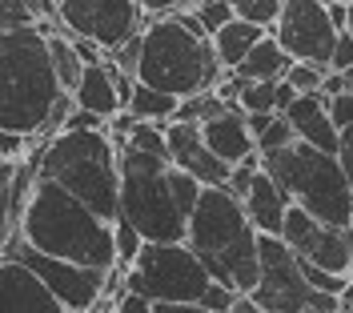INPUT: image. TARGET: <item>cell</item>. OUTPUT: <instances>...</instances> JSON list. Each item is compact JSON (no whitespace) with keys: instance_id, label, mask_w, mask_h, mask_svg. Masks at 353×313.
Instances as JSON below:
<instances>
[{"instance_id":"obj_1","label":"cell","mask_w":353,"mask_h":313,"mask_svg":"<svg viewBox=\"0 0 353 313\" xmlns=\"http://www.w3.org/2000/svg\"><path fill=\"white\" fill-rule=\"evenodd\" d=\"M201 189L205 185L173 165L169 153L121 145V217L137 225L145 241H185Z\"/></svg>"},{"instance_id":"obj_2","label":"cell","mask_w":353,"mask_h":313,"mask_svg":"<svg viewBox=\"0 0 353 313\" xmlns=\"http://www.w3.org/2000/svg\"><path fill=\"white\" fill-rule=\"evenodd\" d=\"M17 229L37 249L52 253V257H68V261L97 265V269L121 265V257H117V225L105 221L97 209H88L77 193H68L61 181L44 177V173L32 185V197L21 209Z\"/></svg>"},{"instance_id":"obj_3","label":"cell","mask_w":353,"mask_h":313,"mask_svg":"<svg viewBox=\"0 0 353 313\" xmlns=\"http://www.w3.org/2000/svg\"><path fill=\"white\" fill-rule=\"evenodd\" d=\"M261 229L253 225L245 201L229 185H205L197 209L189 217V245L197 249L205 269L241 293H253L261 281Z\"/></svg>"},{"instance_id":"obj_4","label":"cell","mask_w":353,"mask_h":313,"mask_svg":"<svg viewBox=\"0 0 353 313\" xmlns=\"http://www.w3.org/2000/svg\"><path fill=\"white\" fill-rule=\"evenodd\" d=\"M61 92L65 85L41 28H0V133L41 137Z\"/></svg>"},{"instance_id":"obj_5","label":"cell","mask_w":353,"mask_h":313,"mask_svg":"<svg viewBox=\"0 0 353 313\" xmlns=\"http://www.w3.org/2000/svg\"><path fill=\"white\" fill-rule=\"evenodd\" d=\"M41 173L61 181L105 221L121 217V149L109 129H61L44 137Z\"/></svg>"},{"instance_id":"obj_6","label":"cell","mask_w":353,"mask_h":313,"mask_svg":"<svg viewBox=\"0 0 353 313\" xmlns=\"http://www.w3.org/2000/svg\"><path fill=\"white\" fill-rule=\"evenodd\" d=\"M225 72L229 68L221 65L213 37L193 32L176 12L145 21V48H141L137 81L176 92V97H193V92L217 89V81Z\"/></svg>"},{"instance_id":"obj_7","label":"cell","mask_w":353,"mask_h":313,"mask_svg":"<svg viewBox=\"0 0 353 313\" xmlns=\"http://www.w3.org/2000/svg\"><path fill=\"white\" fill-rule=\"evenodd\" d=\"M265 169L281 181L289 201L305 205L313 217L330 225H353V181L341 165V156L317 149L309 141H293L285 149L261 153Z\"/></svg>"},{"instance_id":"obj_8","label":"cell","mask_w":353,"mask_h":313,"mask_svg":"<svg viewBox=\"0 0 353 313\" xmlns=\"http://www.w3.org/2000/svg\"><path fill=\"white\" fill-rule=\"evenodd\" d=\"M257 249H261V281L253 297L261 313H341V297L309 281L301 253L281 233H261Z\"/></svg>"},{"instance_id":"obj_9","label":"cell","mask_w":353,"mask_h":313,"mask_svg":"<svg viewBox=\"0 0 353 313\" xmlns=\"http://www.w3.org/2000/svg\"><path fill=\"white\" fill-rule=\"evenodd\" d=\"M125 281L129 290L149 293L153 305H201V293L209 290L213 273L189 241H145Z\"/></svg>"},{"instance_id":"obj_10","label":"cell","mask_w":353,"mask_h":313,"mask_svg":"<svg viewBox=\"0 0 353 313\" xmlns=\"http://www.w3.org/2000/svg\"><path fill=\"white\" fill-rule=\"evenodd\" d=\"M4 253H8V257H21L24 265L37 269V277L57 293V301H61L68 313L97 310V301L105 297L109 269L81 265V261H68V257H52V253H44V249L32 245L21 229H12V237L4 241Z\"/></svg>"},{"instance_id":"obj_11","label":"cell","mask_w":353,"mask_h":313,"mask_svg":"<svg viewBox=\"0 0 353 313\" xmlns=\"http://www.w3.org/2000/svg\"><path fill=\"white\" fill-rule=\"evenodd\" d=\"M281 237L301 253V261L325 265L333 273H353V225H330L313 217L305 205L289 201Z\"/></svg>"},{"instance_id":"obj_12","label":"cell","mask_w":353,"mask_h":313,"mask_svg":"<svg viewBox=\"0 0 353 313\" xmlns=\"http://www.w3.org/2000/svg\"><path fill=\"white\" fill-rule=\"evenodd\" d=\"M273 32L293 52V61H313L321 68H330L333 45L341 37V28L330 21V4L321 0H285Z\"/></svg>"},{"instance_id":"obj_13","label":"cell","mask_w":353,"mask_h":313,"mask_svg":"<svg viewBox=\"0 0 353 313\" xmlns=\"http://www.w3.org/2000/svg\"><path fill=\"white\" fill-rule=\"evenodd\" d=\"M61 21L68 32L92 37L112 52L132 32H141L149 17H145L141 0H61Z\"/></svg>"},{"instance_id":"obj_14","label":"cell","mask_w":353,"mask_h":313,"mask_svg":"<svg viewBox=\"0 0 353 313\" xmlns=\"http://www.w3.org/2000/svg\"><path fill=\"white\" fill-rule=\"evenodd\" d=\"M165 133H169V156H173V165H181L185 173H193L201 185H225L229 181L233 165L209 149V141L201 133V121H169Z\"/></svg>"},{"instance_id":"obj_15","label":"cell","mask_w":353,"mask_h":313,"mask_svg":"<svg viewBox=\"0 0 353 313\" xmlns=\"http://www.w3.org/2000/svg\"><path fill=\"white\" fill-rule=\"evenodd\" d=\"M0 310H32V313H65L57 293L37 277V269L21 257L0 253Z\"/></svg>"},{"instance_id":"obj_16","label":"cell","mask_w":353,"mask_h":313,"mask_svg":"<svg viewBox=\"0 0 353 313\" xmlns=\"http://www.w3.org/2000/svg\"><path fill=\"white\" fill-rule=\"evenodd\" d=\"M201 133L209 141V149L217 156H225L229 165H237V161L257 153V137L249 129V117H245L241 105H225L221 112L205 117L201 121Z\"/></svg>"},{"instance_id":"obj_17","label":"cell","mask_w":353,"mask_h":313,"mask_svg":"<svg viewBox=\"0 0 353 313\" xmlns=\"http://www.w3.org/2000/svg\"><path fill=\"white\" fill-rule=\"evenodd\" d=\"M285 117L293 121V129H297V137H301V141L317 145V149H330V153H337L341 129L333 125L330 97H325V92H297V101L285 109Z\"/></svg>"},{"instance_id":"obj_18","label":"cell","mask_w":353,"mask_h":313,"mask_svg":"<svg viewBox=\"0 0 353 313\" xmlns=\"http://www.w3.org/2000/svg\"><path fill=\"white\" fill-rule=\"evenodd\" d=\"M241 201L261 233H281L285 213H289V193L281 189V181L273 177L265 165H261V173L253 177V185H249V193H245Z\"/></svg>"},{"instance_id":"obj_19","label":"cell","mask_w":353,"mask_h":313,"mask_svg":"<svg viewBox=\"0 0 353 313\" xmlns=\"http://www.w3.org/2000/svg\"><path fill=\"white\" fill-rule=\"evenodd\" d=\"M289 65H293V52H289V48L277 41V32L269 28L261 41L249 48V57L237 65V72L249 77V81H281L289 72Z\"/></svg>"},{"instance_id":"obj_20","label":"cell","mask_w":353,"mask_h":313,"mask_svg":"<svg viewBox=\"0 0 353 313\" xmlns=\"http://www.w3.org/2000/svg\"><path fill=\"white\" fill-rule=\"evenodd\" d=\"M265 32H269L265 24L245 21V17H233L225 28H217V32H213V48H217L221 65H225V68H237L245 57H249V48L257 45Z\"/></svg>"},{"instance_id":"obj_21","label":"cell","mask_w":353,"mask_h":313,"mask_svg":"<svg viewBox=\"0 0 353 313\" xmlns=\"http://www.w3.org/2000/svg\"><path fill=\"white\" fill-rule=\"evenodd\" d=\"M129 109L141 117V121H157V125H169L181 109V97L176 92H165V89H153L145 81L132 85V97H129Z\"/></svg>"},{"instance_id":"obj_22","label":"cell","mask_w":353,"mask_h":313,"mask_svg":"<svg viewBox=\"0 0 353 313\" xmlns=\"http://www.w3.org/2000/svg\"><path fill=\"white\" fill-rule=\"evenodd\" d=\"M48 52H52V68H57V77H61L65 92H72L77 85H81L85 68H88V61L81 57V48L72 45V32H68V28L52 32V37H48Z\"/></svg>"},{"instance_id":"obj_23","label":"cell","mask_w":353,"mask_h":313,"mask_svg":"<svg viewBox=\"0 0 353 313\" xmlns=\"http://www.w3.org/2000/svg\"><path fill=\"white\" fill-rule=\"evenodd\" d=\"M17 169H21V156H0V253H4V241L12 237V229L21 221V213H17Z\"/></svg>"},{"instance_id":"obj_24","label":"cell","mask_w":353,"mask_h":313,"mask_svg":"<svg viewBox=\"0 0 353 313\" xmlns=\"http://www.w3.org/2000/svg\"><path fill=\"white\" fill-rule=\"evenodd\" d=\"M237 105L245 112H277V81H241V97Z\"/></svg>"},{"instance_id":"obj_25","label":"cell","mask_w":353,"mask_h":313,"mask_svg":"<svg viewBox=\"0 0 353 313\" xmlns=\"http://www.w3.org/2000/svg\"><path fill=\"white\" fill-rule=\"evenodd\" d=\"M112 225H117V257H121V265L129 269L141 257V249H145V233L132 221H125V217H117Z\"/></svg>"},{"instance_id":"obj_26","label":"cell","mask_w":353,"mask_h":313,"mask_svg":"<svg viewBox=\"0 0 353 313\" xmlns=\"http://www.w3.org/2000/svg\"><path fill=\"white\" fill-rule=\"evenodd\" d=\"M293 141H297V129H293V121H289L285 112H277V117H273V125H269V129L257 137V153L285 149V145H293Z\"/></svg>"},{"instance_id":"obj_27","label":"cell","mask_w":353,"mask_h":313,"mask_svg":"<svg viewBox=\"0 0 353 313\" xmlns=\"http://www.w3.org/2000/svg\"><path fill=\"white\" fill-rule=\"evenodd\" d=\"M325 72H330V68L313 65V61H293L285 77L293 81V89H297V92H321V85H325Z\"/></svg>"},{"instance_id":"obj_28","label":"cell","mask_w":353,"mask_h":313,"mask_svg":"<svg viewBox=\"0 0 353 313\" xmlns=\"http://www.w3.org/2000/svg\"><path fill=\"white\" fill-rule=\"evenodd\" d=\"M197 17H201V24L209 28V37H213L217 28H225V24L237 17V8H233L229 0H205V4H197Z\"/></svg>"},{"instance_id":"obj_29","label":"cell","mask_w":353,"mask_h":313,"mask_svg":"<svg viewBox=\"0 0 353 313\" xmlns=\"http://www.w3.org/2000/svg\"><path fill=\"white\" fill-rule=\"evenodd\" d=\"M261 165H265V161H261V153H253V156H245V161H237L225 185H229V189H233L237 197H245V193H249V185H253V177L261 173Z\"/></svg>"},{"instance_id":"obj_30","label":"cell","mask_w":353,"mask_h":313,"mask_svg":"<svg viewBox=\"0 0 353 313\" xmlns=\"http://www.w3.org/2000/svg\"><path fill=\"white\" fill-rule=\"evenodd\" d=\"M241 290H233V285H225V281H209V290L201 293V310H209V313H229L233 310V297H237Z\"/></svg>"},{"instance_id":"obj_31","label":"cell","mask_w":353,"mask_h":313,"mask_svg":"<svg viewBox=\"0 0 353 313\" xmlns=\"http://www.w3.org/2000/svg\"><path fill=\"white\" fill-rule=\"evenodd\" d=\"M141 48H145V28H141V32H132L125 45H117L109 57H112V61H117L121 68H125L129 77H137V65H141Z\"/></svg>"},{"instance_id":"obj_32","label":"cell","mask_w":353,"mask_h":313,"mask_svg":"<svg viewBox=\"0 0 353 313\" xmlns=\"http://www.w3.org/2000/svg\"><path fill=\"white\" fill-rule=\"evenodd\" d=\"M24 24H37L28 0H0V28H24Z\"/></svg>"},{"instance_id":"obj_33","label":"cell","mask_w":353,"mask_h":313,"mask_svg":"<svg viewBox=\"0 0 353 313\" xmlns=\"http://www.w3.org/2000/svg\"><path fill=\"white\" fill-rule=\"evenodd\" d=\"M330 117H333V125H337V129L353 125V89L330 97Z\"/></svg>"},{"instance_id":"obj_34","label":"cell","mask_w":353,"mask_h":313,"mask_svg":"<svg viewBox=\"0 0 353 313\" xmlns=\"http://www.w3.org/2000/svg\"><path fill=\"white\" fill-rule=\"evenodd\" d=\"M330 68H337V72H345V68H353V32H341L337 37V45H333V61Z\"/></svg>"},{"instance_id":"obj_35","label":"cell","mask_w":353,"mask_h":313,"mask_svg":"<svg viewBox=\"0 0 353 313\" xmlns=\"http://www.w3.org/2000/svg\"><path fill=\"white\" fill-rule=\"evenodd\" d=\"M337 156H341V165H345V173H350V181H353V125H345V129H341Z\"/></svg>"},{"instance_id":"obj_36","label":"cell","mask_w":353,"mask_h":313,"mask_svg":"<svg viewBox=\"0 0 353 313\" xmlns=\"http://www.w3.org/2000/svg\"><path fill=\"white\" fill-rule=\"evenodd\" d=\"M37 21H61V0H28Z\"/></svg>"},{"instance_id":"obj_37","label":"cell","mask_w":353,"mask_h":313,"mask_svg":"<svg viewBox=\"0 0 353 313\" xmlns=\"http://www.w3.org/2000/svg\"><path fill=\"white\" fill-rule=\"evenodd\" d=\"M185 0H141V8H145V17H169L176 12Z\"/></svg>"},{"instance_id":"obj_38","label":"cell","mask_w":353,"mask_h":313,"mask_svg":"<svg viewBox=\"0 0 353 313\" xmlns=\"http://www.w3.org/2000/svg\"><path fill=\"white\" fill-rule=\"evenodd\" d=\"M321 92H325V97H337V92H345V72L330 68V72H325V85H321Z\"/></svg>"},{"instance_id":"obj_39","label":"cell","mask_w":353,"mask_h":313,"mask_svg":"<svg viewBox=\"0 0 353 313\" xmlns=\"http://www.w3.org/2000/svg\"><path fill=\"white\" fill-rule=\"evenodd\" d=\"M330 21L345 32V24H350V0H333L330 4Z\"/></svg>"},{"instance_id":"obj_40","label":"cell","mask_w":353,"mask_h":313,"mask_svg":"<svg viewBox=\"0 0 353 313\" xmlns=\"http://www.w3.org/2000/svg\"><path fill=\"white\" fill-rule=\"evenodd\" d=\"M245 117H249V129H253V137H261L265 129L273 125V117H277V112H245Z\"/></svg>"},{"instance_id":"obj_41","label":"cell","mask_w":353,"mask_h":313,"mask_svg":"<svg viewBox=\"0 0 353 313\" xmlns=\"http://www.w3.org/2000/svg\"><path fill=\"white\" fill-rule=\"evenodd\" d=\"M341 313H353V281L341 290Z\"/></svg>"},{"instance_id":"obj_42","label":"cell","mask_w":353,"mask_h":313,"mask_svg":"<svg viewBox=\"0 0 353 313\" xmlns=\"http://www.w3.org/2000/svg\"><path fill=\"white\" fill-rule=\"evenodd\" d=\"M229 4H233V8H237V12H241L245 4H249V0H229Z\"/></svg>"},{"instance_id":"obj_43","label":"cell","mask_w":353,"mask_h":313,"mask_svg":"<svg viewBox=\"0 0 353 313\" xmlns=\"http://www.w3.org/2000/svg\"><path fill=\"white\" fill-rule=\"evenodd\" d=\"M345 32H353V0H350V24H345Z\"/></svg>"},{"instance_id":"obj_44","label":"cell","mask_w":353,"mask_h":313,"mask_svg":"<svg viewBox=\"0 0 353 313\" xmlns=\"http://www.w3.org/2000/svg\"><path fill=\"white\" fill-rule=\"evenodd\" d=\"M185 4H189V8H197V4H205V0H185Z\"/></svg>"},{"instance_id":"obj_45","label":"cell","mask_w":353,"mask_h":313,"mask_svg":"<svg viewBox=\"0 0 353 313\" xmlns=\"http://www.w3.org/2000/svg\"><path fill=\"white\" fill-rule=\"evenodd\" d=\"M321 4H333V0H321Z\"/></svg>"}]
</instances>
